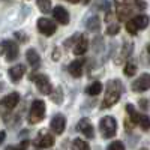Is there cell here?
<instances>
[{
    "instance_id": "cell-31",
    "label": "cell",
    "mask_w": 150,
    "mask_h": 150,
    "mask_svg": "<svg viewBox=\"0 0 150 150\" xmlns=\"http://www.w3.org/2000/svg\"><path fill=\"white\" fill-rule=\"evenodd\" d=\"M77 38H78V35H74L72 38H69V39H66L65 41V47L66 48H74V45H75V41H77Z\"/></svg>"
},
{
    "instance_id": "cell-33",
    "label": "cell",
    "mask_w": 150,
    "mask_h": 150,
    "mask_svg": "<svg viewBox=\"0 0 150 150\" xmlns=\"http://www.w3.org/2000/svg\"><path fill=\"white\" fill-rule=\"evenodd\" d=\"M59 59H60V51H59V48H54L53 50V60L57 62Z\"/></svg>"
},
{
    "instance_id": "cell-23",
    "label": "cell",
    "mask_w": 150,
    "mask_h": 150,
    "mask_svg": "<svg viewBox=\"0 0 150 150\" xmlns=\"http://www.w3.org/2000/svg\"><path fill=\"white\" fill-rule=\"evenodd\" d=\"M72 150H90V146H89V143H86L84 140H81V138H75L74 141H72Z\"/></svg>"
},
{
    "instance_id": "cell-18",
    "label": "cell",
    "mask_w": 150,
    "mask_h": 150,
    "mask_svg": "<svg viewBox=\"0 0 150 150\" xmlns=\"http://www.w3.org/2000/svg\"><path fill=\"white\" fill-rule=\"evenodd\" d=\"M24 74H26V66H24V65H15V66L9 68V71H8L9 78L14 81V83H18L23 78Z\"/></svg>"
},
{
    "instance_id": "cell-5",
    "label": "cell",
    "mask_w": 150,
    "mask_h": 150,
    "mask_svg": "<svg viewBox=\"0 0 150 150\" xmlns=\"http://www.w3.org/2000/svg\"><path fill=\"white\" fill-rule=\"evenodd\" d=\"M149 17L147 15H135L134 18H131V20H128L126 21V32L129 33V35H137L140 30H143V29H146L147 26H149Z\"/></svg>"
},
{
    "instance_id": "cell-10",
    "label": "cell",
    "mask_w": 150,
    "mask_h": 150,
    "mask_svg": "<svg viewBox=\"0 0 150 150\" xmlns=\"http://www.w3.org/2000/svg\"><path fill=\"white\" fill-rule=\"evenodd\" d=\"M54 137L51 134H48V132H39L38 134V137L35 138L33 144L36 147H39V149H48V147H53L54 146Z\"/></svg>"
},
{
    "instance_id": "cell-3",
    "label": "cell",
    "mask_w": 150,
    "mask_h": 150,
    "mask_svg": "<svg viewBox=\"0 0 150 150\" xmlns=\"http://www.w3.org/2000/svg\"><path fill=\"white\" fill-rule=\"evenodd\" d=\"M45 116V102L42 101V99H35V101L32 102V107L29 110V123L30 125H36L39 123Z\"/></svg>"
},
{
    "instance_id": "cell-29",
    "label": "cell",
    "mask_w": 150,
    "mask_h": 150,
    "mask_svg": "<svg viewBox=\"0 0 150 150\" xmlns=\"http://www.w3.org/2000/svg\"><path fill=\"white\" fill-rule=\"evenodd\" d=\"M93 50L95 51H102L104 50V44H102V38H95L93 39Z\"/></svg>"
},
{
    "instance_id": "cell-34",
    "label": "cell",
    "mask_w": 150,
    "mask_h": 150,
    "mask_svg": "<svg viewBox=\"0 0 150 150\" xmlns=\"http://www.w3.org/2000/svg\"><path fill=\"white\" fill-rule=\"evenodd\" d=\"M146 104H147V102H146V101H143V99L140 101V107H141V108H147V105H146Z\"/></svg>"
},
{
    "instance_id": "cell-21",
    "label": "cell",
    "mask_w": 150,
    "mask_h": 150,
    "mask_svg": "<svg viewBox=\"0 0 150 150\" xmlns=\"http://www.w3.org/2000/svg\"><path fill=\"white\" fill-rule=\"evenodd\" d=\"M102 92V83L101 81H93L92 84H89L86 87V93L89 96H96Z\"/></svg>"
},
{
    "instance_id": "cell-38",
    "label": "cell",
    "mask_w": 150,
    "mask_h": 150,
    "mask_svg": "<svg viewBox=\"0 0 150 150\" xmlns=\"http://www.w3.org/2000/svg\"><path fill=\"white\" fill-rule=\"evenodd\" d=\"M140 150H147V149H140Z\"/></svg>"
},
{
    "instance_id": "cell-37",
    "label": "cell",
    "mask_w": 150,
    "mask_h": 150,
    "mask_svg": "<svg viewBox=\"0 0 150 150\" xmlns=\"http://www.w3.org/2000/svg\"><path fill=\"white\" fill-rule=\"evenodd\" d=\"M83 2H84V3H89V2H90V0H83Z\"/></svg>"
},
{
    "instance_id": "cell-4",
    "label": "cell",
    "mask_w": 150,
    "mask_h": 150,
    "mask_svg": "<svg viewBox=\"0 0 150 150\" xmlns=\"http://www.w3.org/2000/svg\"><path fill=\"white\" fill-rule=\"evenodd\" d=\"M126 111H128L129 119H131V122H132L134 125H138L143 131H149V129H150V117H149V116L138 112V111L135 110V107L131 105V104L126 105Z\"/></svg>"
},
{
    "instance_id": "cell-24",
    "label": "cell",
    "mask_w": 150,
    "mask_h": 150,
    "mask_svg": "<svg viewBox=\"0 0 150 150\" xmlns=\"http://www.w3.org/2000/svg\"><path fill=\"white\" fill-rule=\"evenodd\" d=\"M36 5L39 8V11L44 12V14H48L51 11V0H36Z\"/></svg>"
},
{
    "instance_id": "cell-15",
    "label": "cell",
    "mask_w": 150,
    "mask_h": 150,
    "mask_svg": "<svg viewBox=\"0 0 150 150\" xmlns=\"http://www.w3.org/2000/svg\"><path fill=\"white\" fill-rule=\"evenodd\" d=\"M132 51H134V45L129 44V42H125L123 47H122V51L117 54V57H116V60H114V63H116V65H122L125 60H128V59L131 57Z\"/></svg>"
},
{
    "instance_id": "cell-28",
    "label": "cell",
    "mask_w": 150,
    "mask_h": 150,
    "mask_svg": "<svg viewBox=\"0 0 150 150\" xmlns=\"http://www.w3.org/2000/svg\"><path fill=\"white\" fill-rule=\"evenodd\" d=\"M27 146H29V141L24 140V141H21L18 146H9V147H6L5 150H26Z\"/></svg>"
},
{
    "instance_id": "cell-35",
    "label": "cell",
    "mask_w": 150,
    "mask_h": 150,
    "mask_svg": "<svg viewBox=\"0 0 150 150\" xmlns=\"http://www.w3.org/2000/svg\"><path fill=\"white\" fill-rule=\"evenodd\" d=\"M0 137H2V140H0V141H5V138H6V134H5V131H2V134H0Z\"/></svg>"
},
{
    "instance_id": "cell-39",
    "label": "cell",
    "mask_w": 150,
    "mask_h": 150,
    "mask_svg": "<svg viewBox=\"0 0 150 150\" xmlns=\"http://www.w3.org/2000/svg\"><path fill=\"white\" fill-rule=\"evenodd\" d=\"M149 53H150V47H149Z\"/></svg>"
},
{
    "instance_id": "cell-1",
    "label": "cell",
    "mask_w": 150,
    "mask_h": 150,
    "mask_svg": "<svg viewBox=\"0 0 150 150\" xmlns=\"http://www.w3.org/2000/svg\"><path fill=\"white\" fill-rule=\"evenodd\" d=\"M117 6V18L119 20H128L134 11H144L147 3L144 0H114Z\"/></svg>"
},
{
    "instance_id": "cell-30",
    "label": "cell",
    "mask_w": 150,
    "mask_h": 150,
    "mask_svg": "<svg viewBox=\"0 0 150 150\" xmlns=\"http://www.w3.org/2000/svg\"><path fill=\"white\" fill-rule=\"evenodd\" d=\"M107 150H125V146H123L122 141H112V143L107 147Z\"/></svg>"
},
{
    "instance_id": "cell-26",
    "label": "cell",
    "mask_w": 150,
    "mask_h": 150,
    "mask_svg": "<svg viewBox=\"0 0 150 150\" xmlns=\"http://www.w3.org/2000/svg\"><path fill=\"white\" fill-rule=\"evenodd\" d=\"M50 96H51L53 102H56V104H62V102H63V92H62L60 87H59V89H56Z\"/></svg>"
},
{
    "instance_id": "cell-27",
    "label": "cell",
    "mask_w": 150,
    "mask_h": 150,
    "mask_svg": "<svg viewBox=\"0 0 150 150\" xmlns=\"http://www.w3.org/2000/svg\"><path fill=\"white\" fill-rule=\"evenodd\" d=\"M120 32V26L117 23H114V24H110V26L107 27V35H110V36H114V35H117Z\"/></svg>"
},
{
    "instance_id": "cell-22",
    "label": "cell",
    "mask_w": 150,
    "mask_h": 150,
    "mask_svg": "<svg viewBox=\"0 0 150 150\" xmlns=\"http://www.w3.org/2000/svg\"><path fill=\"white\" fill-rule=\"evenodd\" d=\"M86 27L87 30H90V32H99L101 30V20H99V17H90L89 20L86 21Z\"/></svg>"
},
{
    "instance_id": "cell-14",
    "label": "cell",
    "mask_w": 150,
    "mask_h": 150,
    "mask_svg": "<svg viewBox=\"0 0 150 150\" xmlns=\"http://www.w3.org/2000/svg\"><path fill=\"white\" fill-rule=\"evenodd\" d=\"M87 48H89V39H87L86 35H78L77 41H75V45H74V54L75 56H83Z\"/></svg>"
},
{
    "instance_id": "cell-6",
    "label": "cell",
    "mask_w": 150,
    "mask_h": 150,
    "mask_svg": "<svg viewBox=\"0 0 150 150\" xmlns=\"http://www.w3.org/2000/svg\"><path fill=\"white\" fill-rule=\"evenodd\" d=\"M99 131H101L104 138H112L117 132V122L114 120V117L111 116H105L99 122Z\"/></svg>"
},
{
    "instance_id": "cell-12",
    "label": "cell",
    "mask_w": 150,
    "mask_h": 150,
    "mask_svg": "<svg viewBox=\"0 0 150 150\" xmlns=\"http://www.w3.org/2000/svg\"><path fill=\"white\" fill-rule=\"evenodd\" d=\"M77 131L81 132V134L86 137V138H93V137H95V128H93L92 122L87 119V117H83V119L78 122Z\"/></svg>"
},
{
    "instance_id": "cell-11",
    "label": "cell",
    "mask_w": 150,
    "mask_h": 150,
    "mask_svg": "<svg viewBox=\"0 0 150 150\" xmlns=\"http://www.w3.org/2000/svg\"><path fill=\"white\" fill-rule=\"evenodd\" d=\"M150 89V74H143L132 83V90L135 93H141Z\"/></svg>"
},
{
    "instance_id": "cell-13",
    "label": "cell",
    "mask_w": 150,
    "mask_h": 150,
    "mask_svg": "<svg viewBox=\"0 0 150 150\" xmlns=\"http://www.w3.org/2000/svg\"><path fill=\"white\" fill-rule=\"evenodd\" d=\"M50 128L51 131L57 135H62L65 132V128H66V119L62 116V114H57L51 119V123H50Z\"/></svg>"
},
{
    "instance_id": "cell-7",
    "label": "cell",
    "mask_w": 150,
    "mask_h": 150,
    "mask_svg": "<svg viewBox=\"0 0 150 150\" xmlns=\"http://www.w3.org/2000/svg\"><path fill=\"white\" fill-rule=\"evenodd\" d=\"M30 80L36 84L38 90H39L42 95H51L53 93L51 81H50V78L47 77V75H44V74H32Z\"/></svg>"
},
{
    "instance_id": "cell-9",
    "label": "cell",
    "mask_w": 150,
    "mask_h": 150,
    "mask_svg": "<svg viewBox=\"0 0 150 150\" xmlns=\"http://www.w3.org/2000/svg\"><path fill=\"white\" fill-rule=\"evenodd\" d=\"M56 23L48 20V18H39L38 20V30H39L44 36H53L56 33Z\"/></svg>"
},
{
    "instance_id": "cell-36",
    "label": "cell",
    "mask_w": 150,
    "mask_h": 150,
    "mask_svg": "<svg viewBox=\"0 0 150 150\" xmlns=\"http://www.w3.org/2000/svg\"><path fill=\"white\" fill-rule=\"evenodd\" d=\"M66 2H71V3H78L80 0H66Z\"/></svg>"
},
{
    "instance_id": "cell-8",
    "label": "cell",
    "mask_w": 150,
    "mask_h": 150,
    "mask_svg": "<svg viewBox=\"0 0 150 150\" xmlns=\"http://www.w3.org/2000/svg\"><path fill=\"white\" fill-rule=\"evenodd\" d=\"M2 53H3L5 59H6V60H9V62L17 60V59H18V56H20V48H18V44H17V42H14V41H8V39H5V41L2 42Z\"/></svg>"
},
{
    "instance_id": "cell-16",
    "label": "cell",
    "mask_w": 150,
    "mask_h": 150,
    "mask_svg": "<svg viewBox=\"0 0 150 150\" xmlns=\"http://www.w3.org/2000/svg\"><path fill=\"white\" fill-rule=\"evenodd\" d=\"M53 17L59 24H63V26H66V24L69 23V14L63 6H56L53 9Z\"/></svg>"
},
{
    "instance_id": "cell-20",
    "label": "cell",
    "mask_w": 150,
    "mask_h": 150,
    "mask_svg": "<svg viewBox=\"0 0 150 150\" xmlns=\"http://www.w3.org/2000/svg\"><path fill=\"white\" fill-rule=\"evenodd\" d=\"M26 59H27V62H29L30 66L39 68V65H41V57H39V54H38V51H36L35 48H29V50H27V51H26Z\"/></svg>"
},
{
    "instance_id": "cell-2",
    "label": "cell",
    "mask_w": 150,
    "mask_h": 150,
    "mask_svg": "<svg viewBox=\"0 0 150 150\" xmlns=\"http://www.w3.org/2000/svg\"><path fill=\"white\" fill-rule=\"evenodd\" d=\"M122 93H123V84L120 80H110L108 84H107V90H105V96H104V101H102V105L101 108H111L114 107L119 99L122 98Z\"/></svg>"
},
{
    "instance_id": "cell-32",
    "label": "cell",
    "mask_w": 150,
    "mask_h": 150,
    "mask_svg": "<svg viewBox=\"0 0 150 150\" xmlns=\"http://www.w3.org/2000/svg\"><path fill=\"white\" fill-rule=\"evenodd\" d=\"M15 38H17L18 41H21V42H27V41H29V36L24 35V33H21V32H15Z\"/></svg>"
},
{
    "instance_id": "cell-25",
    "label": "cell",
    "mask_w": 150,
    "mask_h": 150,
    "mask_svg": "<svg viewBox=\"0 0 150 150\" xmlns=\"http://www.w3.org/2000/svg\"><path fill=\"white\" fill-rule=\"evenodd\" d=\"M123 72H125V75H126V77H134V75L137 74V65L132 63V62H128V63L125 65Z\"/></svg>"
},
{
    "instance_id": "cell-17",
    "label": "cell",
    "mask_w": 150,
    "mask_h": 150,
    "mask_svg": "<svg viewBox=\"0 0 150 150\" xmlns=\"http://www.w3.org/2000/svg\"><path fill=\"white\" fill-rule=\"evenodd\" d=\"M20 104V95L17 92H12L9 95H6L3 99H2V105L8 110H14L17 105Z\"/></svg>"
},
{
    "instance_id": "cell-19",
    "label": "cell",
    "mask_w": 150,
    "mask_h": 150,
    "mask_svg": "<svg viewBox=\"0 0 150 150\" xmlns=\"http://www.w3.org/2000/svg\"><path fill=\"white\" fill-rule=\"evenodd\" d=\"M83 66H84L83 60H74V62H71V63H69L68 71H69V74L72 75V77L80 78L81 75H83Z\"/></svg>"
}]
</instances>
